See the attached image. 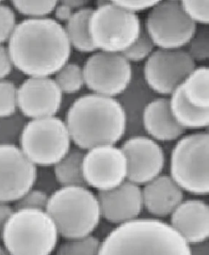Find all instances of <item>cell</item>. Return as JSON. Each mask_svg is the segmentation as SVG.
Masks as SVG:
<instances>
[{
	"label": "cell",
	"mask_w": 209,
	"mask_h": 255,
	"mask_svg": "<svg viewBox=\"0 0 209 255\" xmlns=\"http://www.w3.org/2000/svg\"><path fill=\"white\" fill-rule=\"evenodd\" d=\"M144 29L158 49H183L197 25L183 11L180 1L166 0L150 10Z\"/></svg>",
	"instance_id": "cell-9"
},
{
	"label": "cell",
	"mask_w": 209,
	"mask_h": 255,
	"mask_svg": "<svg viewBox=\"0 0 209 255\" xmlns=\"http://www.w3.org/2000/svg\"><path fill=\"white\" fill-rule=\"evenodd\" d=\"M98 255H191V246L168 223L148 218L118 225Z\"/></svg>",
	"instance_id": "cell-3"
},
{
	"label": "cell",
	"mask_w": 209,
	"mask_h": 255,
	"mask_svg": "<svg viewBox=\"0 0 209 255\" xmlns=\"http://www.w3.org/2000/svg\"><path fill=\"white\" fill-rule=\"evenodd\" d=\"M97 197L101 217L117 225L136 220L144 208L142 188L128 180Z\"/></svg>",
	"instance_id": "cell-16"
},
{
	"label": "cell",
	"mask_w": 209,
	"mask_h": 255,
	"mask_svg": "<svg viewBox=\"0 0 209 255\" xmlns=\"http://www.w3.org/2000/svg\"><path fill=\"white\" fill-rule=\"evenodd\" d=\"M14 209L11 208L9 204L0 202V241L2 237V230L4 228L5 224L9 219L11 214L13 212Z\"/></svg>",
	"instance_id": "cell-36"
},
{
	"label": "cell",
	"mask_w": 209,
	"mask_h": 255,
	"mask_svg": "<svg viewBox=\"0 0 209 255\" xmlns=\"http://www.w3.org/2000/svg\"><path fill=\"white\" fill-rule=\"evenodd\" d=\"M17 109V88L12 82L0 80V119L9 118Z\"/></svg>",
	"instance_id": "cell-29"
},
{
	"label": "cell",
	"mask_w": 209,
	"mask_h": 255,
	"mask_svg": "<svg viewBox=\"0 0 209 255\" xmlns=\"http://www.w3.org/2000/svg\"><path fill=\"white\" fill-rule=\"evenodd\" d=\"M62 2L71 7L74 11H78L79 9L84 8L88 4V1H84V0H67Z\"/></svg>",
	"instance_id": "cell-38"
},
{
	"label": "cell",
	"mask_w": 209,
	"mask_h": 255,
	"mask_svg": "<svg viewBox=\"0 0 209 255\" xmlns=\"http://www.w3.org/2000/svg\"><path fill=\"white\" fill-rule=\"evenodd\" d=\"M155 47L151 38L149 37L145 29L142 28V32L137 40L126 51H124L122 55L130 63L140 62L146 61L155 51Z\"/></svg>",
	"instance_id": "cell-28"
},
{
	"label": "cell",
	"mask_w": 209,
	"mask_h": 255,
	"mask_svg": "<svg viewBox=\"0 0 209 255\" xmlns=\"http://www.w3.org/2000/svg\"><path fill=\"white\" fill-rule=\"evenodd\" d=\"M83 173L88 187L99 192L110 190L127 180L126 157L117 146H97L85 152Z\"/></svg>",
	"instance_id": "cell-13"
},
{
	"label": "cell",
	"mask_w": 209,
	"mask_h": 255,
	"mask_svg": "<svg viewBox=\"0 0 209 255\" xmlns=\"http://www.w3.org/2000/svg\"><path fill=\"white\" fill-rule=\"evenodd\" d=\"M182 93L192 106L209 109V69L201 65L191 72L181 85Z\"/></svg>",
	"instance_id": "cell-23"
},
{
	"label": "cell",
	"mask_w": 209,
	"mask_h": 255,
	"mask_svg": "<svg viewBox=\"0 0 209 255\" xmlns=\"http://www.w3.org/2000/svg\"><path fill=\"white\" fill-rule=\"evenodd\" d=\"M16 25V14L12 8L0 2V44L8 42Z\"/></svg>",
	"instance_id": "cell-31"
},
{
	"label": "cell",
	"mask_w": 209,
	"mask_h": 255,
	"mask_svg": "<svg viewBox=\"0 0 209 255\" xmlns=\"http://www.w3.org/2000/svg\"><path fill=\"white\" fill-rule=\"evenodd\" d=\"M65 124L73 143L83 151L115 145L126 133V113L117 99L90 93L71 104Z\"/></svg>",
	"instance_id": "cell-2"
},
{
	"label": "cell",
	"mask_w": 209,
	"mask_h": 255,
	"mask_svg": "<svg viewBox=\"0 0 209 255\" xmlns=\"http://www.w3.org/2000/svg\"><path fill=\"white\" fill-rule=\"evenodd\" d=\"M0 255H7V254L6 253V251H5L3 247H0Z\"/></svg>",
	"instance_id": "cell-40"
},
{
	"label": "cell",
	"mask_w": 209,
	"mask_h": 255,
	"mask_svg": "<svg viewBox=\"0 0 209 255\" xmlns=\"http://www.w3.org/2000/svg\"><path fill=\"white\" fill-rule=\"evenodd\" d=\"M170 96L169 104L173 116L185 130H200L209 127V109H200L190 104L183 96L181 86Z\"/></svg>",
	"instance_id": "cell-20"
},
{
	"label": "cell",
	"mask_w": 209,
	"mask_h": 255,
	"mask_svg": "<svg viewBox=\"0 0 209 255\" xmlns=\"http://www.w3.org/2000/svg\"><path fill=\"white\" fill-rule=\"evenodd\" d=\"M181 7L190 20L196 25H209V1H180Z\"/></svg>",
	"instance_id": "cell-30"
},
{
	"label": "cell",
	"mask_w": 209,
	"mask_h": 255,
	"mask_svg": "<svg viewBox=\"0 0 209 255\" xmlns=\"http://www.w3.org/2000/svg\"><path fill=\"white\" fill-rule=\"evenodd\" d=\"M54 222L43 210H14L2 230L7 255H51L58 243Z\"/></svg>",
	"instance_id": "cell-5"
},
{
	"label": "cell",
	"mask_w": 209,
	"mask_h": 255,
	"mask_svg": "<svg viewBox=\"0 0 209 255\" xmlns=\"http://www.w3.org/2000/svg\"><path fill=\"white\" fill-rule=\"evenodd\" d=\"M142 191L145 208L155 217L171 215L184 201V191L170 175H159L145 184Z\"/></svg>",
	"instance_id": "cell-19"
},
{
	"label": "cell",
	"mask_w": 209,
	"mask_h": 255,
	"mask_svg": "<svg viewBox=\"0 0 209 255\" xmlns=\"http://www.w3.org/2000/svg\"><path fill=\"white\" fill-rule=\"evenodd\" d=\"M49 196L42 190L33 189L25 193L15 202V210L18 209H36L45 211Z\"/></svg>",
	"instance_id": "cell-32"
},
{
	"label": "cell",
	"mask_w": 209,
	"mask_h": 255,
	"mask_svg": "<svg viewBox=\"0 0 209 255\" xmlns=\"http://www.w3.org/2000/svg\"><path fill=\"white\" fill-rule=\"evenodd\" d=\"M46 212L54 222L59 236L66 240L92 235L101 214L97 195L88 187H61L48 197Z\"/></svg>",
	"instance_id": "cell-4"
},
{
	"label": "cell",
	"mask_w": 209,
	"mask_h": 255,
	"mask_svg": "<svg viewBox=\"0 0 209 255\" xmlns=\"http://www.w3.org/2000/svg\"><path fill=\"white\" fill-rule=\"evenodd\" d=\"M13 68L7 47L0 44V80L6 79Z\"/></svg>",
	"instance_id": "cell-34"
},
{
	"label": "cell",
	"mask_w": 209,
	"mask_h": 255,
	"mask_svg": "<svg viewBox=\"0 0 209 255\" xmlns=\"http://www.w3.org/2000/svg\"><path fill=\"white\" fill-rule=\"evenodd\" d=\"M93 9L86 7L75 11L65 23V34L72 48L81 53L97 52L89 34V20Z\"/></svg>",
	"instance_id": "cell-21"
},
{
	"label": "cell",
	"mask_w": 209,
	"mask_h": 255,
	"mask_svg": "<svg viewBox=\"0 0 209 255\" xmlns=\"http://www.w3.org/2000/svg\"><path fill=\"white\" fill-rule=\"evenodd\" d=\"M127 160V180L145 185L161 175L165 154L160 143L151 137L135 134L124 141L121 147Z\"/></svg>",
	"instance_id": "cell-14"
},
{
	"label": "cell",
	"mask_w": 209,
	"mask_h": 255,
	"mask_svg": "<svg viewBox=\"0 0 209 255\" xmlns=\"http://www.w3.org/2000/svg\"><path fill=\"white\" fill-rule=\"evenodd\" d=\"M209 157V132H196L181 137L172 151L170 176L182 190L207 195Z\"/></svg>",
	"instance_id": "cell-6"
},
{
	"label": "cell",
	"mask_w": 209,
	"mask_h": 255,
	"mask_svg": "<svg viewBox=\"0 0 209 255\" xmlns=\"http://www.w3.org/2000/svg\"><path fill=\"white\" fill-rule=\"evenodd\" d=\"M7 49L13 67L29 77L55 75L72 52L63 25L49 17L17 23Z\"/></svg>",
	"instance_id": "cell-1"
},
{
	"label": "cell",
	"mask_w": 209,
	"mask_h": 255,
	"mask_svg": "<svg viewBox=\"0 0 209 255\" xmlns=\"http://www.w3.org/2000/svg\"><path fill=\"white\" fill-rule=\"evenodd\" d=\"M174 230L190 245L201 244L209 237V207L205 201H183L171 214Z\"/></svg>",
	"instance_id": "cell-17"
},
{
	"label": "cell",
	"mask_w": 209,
	"mask_h": 255,
	"mask_svg": "<svg viewBox=\"0 0 209 255\" xmlns=\"http://www.w3.org/2000/svg\"><path fill=\"white\" fill-rule=\"evenodd\" d=\"M65 121L58 117L30 119L24 125L19 148L35 166H54L71 148Z\"/></svg>",
	"instance_id": "cell-7"
},
{
	"label": "cell",
	"mask_w": 209,
	"mask_h": 255,
	"mask_svg": "<svg viewBox=\"0 0 209 255\" xmlns=\"http://www.w3.org/2000/svg\"><path fill=\"white\" fill-rule=\"evenodd\" d=\"M83 70L86 87L103 97L124 94L133 82V67L122 54L95 52L86 60Z\"/></svg>",
	"instance_id": "cell-10"
},
{
	"label": "cell",
	"mask_w": 209,
	"mask_h": 255,
	"mask_svg": "<svg viewBox=\"0 0 209 255\" xmlns=\"http://www.w3.org/2000/svg\"><path fill=\"white\" fill-rule=\"evenodd\" d=\"M101 242L94 236L67 240L59 247L56 255H98Z\"/></svg>",
	"instance_id": "cell-25"
},
{
	"label": "cell",
	"mask_w": 209,
	"mask_h": 255,
	"mask_svg": "<svg viewBox=\"0 0 209 255\" xmlns=\"http://www.w3.org/2000/svg\"><path fill=\"white\" fill-rule=\"evenodd\" d=\"M54 76L55 83L62 94L77 93L85 86L83 67L76 63H66Z\"/></svg>",
	"instance_id": "cell-24"
},
{
	"label": "cell",
	"mask_w": 209,
	"mask_h": 255,
	"mask_svg": "<svg viewBox=\"0 0 209 255\" xmlns=\"http://www.w3.org/2000/svg\"><path fill=\"white\" fill-rule=\"evenodd\" d=\"M63 94L51 77H29L17 88V109L29 119L56 116Z\"/></svg>",
	"instance_id": "cell-15"
},
{
	"label": "cell",
	"mask_w": 209,
	"mask_h": 255,
	"mask_svg": "<svg viewBox=\"0 0 209 255\" xmlns=\"http://www.w3.org/2000/svg\"><path fill=\"white\" fill-rule=\"evenodd\" d=\"M196 67L184 48L155 50L145 62V83L155 93L170 96Z\"/></svg>",
	"instance_id": "cell-11"
},
{
	"label": "cell",
	"mask_w": 209,
	"mask_h": 255,
	"mask_svg": "<svg viewBox=\"0 0 209 255\" xmlns=\"http://www.w3.org/2000/svg\"><path fill=\"white\" fill-rule=\"evenodd\" d=\"M142 29L137 14L124 11L112 1L93 9L89 20L92 44L99 52L123 53L137 40Z\"/></svg>",
	"instance_id": "cell-8"
},
{
	"label": "cell",
	"mask_w": 209,
	"mask_h": 255,
	"mask_svg": "<svg viewBox=\"0 0 209 255\" xmlns=\"http://www.w3.org/2000/svg\"><path fill=\"white\" fill-rule=\"evenodd\" d=\"M74 11L71 7H69L68 5L65 4V2H57L56 7H55L53 13H54L55 20L57 22H67L70 20V17L72 16Z\"/></svg>",
	"instance_id": "cell-35"
},
{
	"label": "cell",
	"mask_w": 209,
	"mask_h": 255,
	"mask_svg": "<svg viewBox=\"0 0 209 255\" xmlns=\"http://www.w3.org/2000/svg\"><path fill=\"white\" fill-rule=\"evenodd\" d=\"M85 151L79 148H70L67 154L54 166L56 181L61 187L83 186L86 184L83 173V161Z\"/></svg>",
	"instance_id": "cell-22"
},
{
	"label": "cell",
	"mask_w": 209,
	"mask_h": 255,
	"mask_svg": "<svg viewBox=\"0 0 209 255\" xmlns=\"http://www.w3.org/2000/svg\"><path fill=\"white\" fill-rule=\"evenodd\" d=\"M58 1H12L11 5L19 13L31 19L47 17L54 11Z\"/></svg>",
	"instance_id": "cell-27"
},
{
	"label": "cell",
	"mask_w": 209,
	"mask_h": 255,
	"mask_svg": "<svg viewBox=\"0 0 209 255\" xmlns=\"http://www.w3.org/2000/svg\"><path fill=\"white\" fill-rule=\"evenodd\" d=\"M159 1H112L114 4L130 13L151 10Z\"/></svg>",
	"instance_id": "cell-33"
},
{
	"label": "cell",
	"mask_w": 209,
	"mask_h": 255,
	"mask_svg": "<svg viewBox=\"0 0 209 255\" xmlns=\"http://www.w3.org/2000/svg\"><path fill=\"white\" fill-rule=\"evenodd\" d=\"M142 125L151 139L162 142L176 140L186 132L173 116L169 99L164 97L146 104L142 111Z\"/></svg>",
	"instance_id": "cell-18"
},
{
	"label": "cell",
	"mask_w": 209,
	"mask_h": 255,
	"mask_svg": "<svg viewBox=\"0 0 209 255\" xmlns=\"http://www.w3.org/2000/svg\"><path fill=\"white\" fill-rule=\"evenodd\" d=\"M191 255H209L207 242L191 246Z\"/></svg>",
	"instance_id": "cell-37"
},
{
	"label": "cell",
	"mask_w": 209,
	"mask_h": 255,
	"mask_svg": "<svg viewBox=\"0 0 209 255\" xmlns=\"http://www.w3.org/2000/svg\"><path fill=\"white\" fill-rule=\"evenodd\" d=\"M37 179V166L19 146L0 143V202L15 203L31 190Z\"/></svg>",
	"instance_id": "cell-12"
},
{
	"label": "cell",
	"mask_w": 209,
	"mask_h": 255,
	"mask_svg": "<svg viewBox=\"0 0 209 255\" xmlns=\"http://www.w3.org/2000/svg\"><path fill=\"white\" fill-rule=\"evenodd\" d=\"M110 1H107V0H100V1H97L96 2V7H101V6H104V5L107 4Z\"/></svg>",
	"instance_id": "cell-39"
},
{
	"label": "cell",
	"mask_w": 209,
	"mask_h": 255,
	"mask_svg": "<svg viewBox=\"0 0 209 255\" xmlns=\"http://www.w3.org/2000/svg\"><path fill=\"white\" fill-rule=\"evenodd\" d=\"M186 47L185 50L195 62L207 61L209 58V25L197 26L196 33Z\"/></svg>",
	"instance_id": "cell-26"
}]
</instances>
